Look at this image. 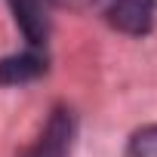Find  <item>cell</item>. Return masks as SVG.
<instances>
[{
	"label": "cell",
	"mask_w": 157,
	"mask_h": 157,
	"mask_svg": "<svg viewBox=\"0 0 157 157\" xmlns=\"http://www.w3.org/2000/svg\"><path fill=\"white\" fill-rule=\"evenodd\" d=\"M74 136H77V120H74L71 108L59 105L49 114V120H46L43 132L37 136V142L22 157H68L71 145H74Z\"/></svg>",
	"instance_id": "obj_1"
},
{
	"label": "cell",
	"mask_w": 157,
	"mask_h": 157,
	"mask_svg": "<svg viewBox=\"0 0 157 157\" xmlns=\"http://www.w3.org/2000/svg\"><path fill=\"white\" fill-rule=\"evenodd\" d=\"M108 25L120 34L142 37L154 28L157 19V0H108Z\"/></svg>",
	"instance_id": "obj_2"
},
{
	"label": "cell",
	"mask_w": 157,
	"mask_h": 157,
	"mask_svg": "<svg viewBox=\"0 0 157 157\" xmlns=\"http://www.w3.org/2000/svg\"><path fill=\"white\" fill-rule=\"evenodd\" d=\"M13 6V16H16V25L22 28L25 40L31 49H43L46 37H49V3L46 0H10Z\"/></svg>",
	"instance_id": "obj_3"
},
{
	"label": "cell",
	"mask_w": 157,
	"mask_h": 157,
	"mask_svg": "<svg viewBox=\"0 0 157 157\" xmlns=\"http://www.w3.org/2000/svg\"><path fill=\"white\" fill-rule=\"evenodd\" d=\"M46 71V56L43 49H25L16 56L0 59V83L3 86H19V83H31Z\"/></svg>",
	"instance_id": "obj_4"
},
{
	"label": "cell",
	"mask_w": 157,
	"mask_h": 157,
	"mask_svg": "<svg viewBox=\"0 0 157 157\" xmlns=\"http://www.w3.org/2000/svg\"><path fill=\"white\" fill-rule=\"evenodd\" d=\"M123 157H157V126L139 129V132L129 139Z\"/></svg>",
	"instance_id": "obj_5"
},
{
	"label": "cell",
	"mask_w": 157,
	"mask_h": 157,
	"mask_svg": "<svg viewBox=\"0 0 157 157\" xmlns=\"http://www.w3.org/2000/svg\"><path fill=\"white\" fill-rule=\"evenodd\" d=\"M46 3L62 6V10H86V6H93V3H96V0H46Z\"/></svg>",
	"instance_id": "obj_6"
}]
</instances>
